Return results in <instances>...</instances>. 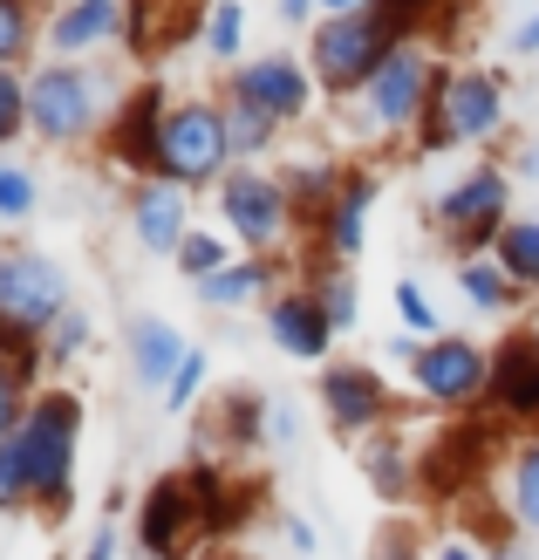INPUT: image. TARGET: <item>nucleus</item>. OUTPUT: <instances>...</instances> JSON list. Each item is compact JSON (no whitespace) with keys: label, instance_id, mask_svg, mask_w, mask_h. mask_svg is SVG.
I'll return each mask as SVG.
<instances>
[{"label":"nucleus","instance_id":"nucleus-35","mask_svg":"<svg viewBox=\"0 0 539 560\" xmlns=\"http://www.w3.org/2000/svg\"><path fill=\"white\" fill-rule=\"evenodd\" d=\"M321 307H328V322H335V328H355V322H362V315H355V307H362L355 273H328V280H321Z\"/></svg>","mask_w":539,"mask_h":560},{"label":"nucleus","instance_id":"nucleus-10","mask_svg":"<svg viewBox=\"0 0 539 560\" xmlns=\"http://www.w3.org/2000/svg\"><path fill=\"white\" fill-rule=\"evenodd\" d=\"M362 96H368V124L410 130V124H423V109H431L437 75H431V62H423V48H396Z\"/></svg>","mask_w":539,"mask_h":560},{"label":"nucleus","instance_id":"nucleus-23","mask_svg":"<svg viewBox=\"0 0 539 560\" xmlns=\"http://www.w3.org/2000/svg\"><path fill=\"white\" fill-rule=\"evenodd\" d=\"M492 254H499L505 273H513V288H539V219H505Z\"/></svg>","mask_w":539,"mask_h":560},{"label":"nucleus","instance_id":"nucleus-28","mask_svg":"<svg viewBox=\"0 0 539 560\" xmlns=\"http://www.w3.org/2000/svg\"><path fill=\"white\" fill-rule=\"evenodd\" d=\"M362 465H368V486H376L383 499H403L410 492V458L403 452H396V444H368V452H362Z\"/></svg>","mask_w":539,"mask_h":560},{"label":"nucleus","instance_id":"nucleus-2","mask_svg":"<svg viewBox=\"0 0 539 560\" xmlns=\"http://www.w3.org/2000/svg\"><path fill=\"white\" fill-rule=\"evenodd\" d=\"M396 48H403V42L389 35V21L376 8H368V14H342V21H321V35H315V75L328 82L335 96L368 90L376 69L389 62Z\"/></svg>","mask_w":539,"mask_h":560},{"label":"nucleus","instance_id":"nucleus-32","mask_svg":"<svg viewBox=\"0 0 539 560\" xmlns=\"http://www.w3.org/2000/svg\"><path fill=\"white\" fill-rule=\"evenodd\" d=\"M27 212H35V178L0 158V226H21Z\"/></svg>","mask_w":539,"mask_h":560},{"label":"nucleus","instance_id":"nucleus-7","mask_svg":"<svg viewBox=\"0 0 539 560\" xmlns=\"http://www.w3.org/2000/svg\"><path fill=\"white\" fill-rule=\"evenodd\" d=\"M505 199H513V178H505L499 164H485V172H471L458 185H444L437 226L465 246V260H478L485 246H499V233H505Z\"/></svg>","mask_w":539,"mask_h":560},{"label":"nucleus","instance_id":"nucleus-27","mask_svg":"<svg viewBox=\"0 0 539 560\" xmlns=\"http://www.w3.org/2000/svg\"><path fill=\"white\" fill-rule=\"evenodd\" d=\"M239 42H246V8H239V0H212V14H206V48L219 55V62H239Z\"/></svg>","mask_w":539,"mask_h":560},{"label":"nucleus","instance_id":"nucleus-37","mask_svg":"<svg viewBox=\"0 0 539 560\" xmlns=\"http://www.w3.org/2000/svg\"><path fill=\"white\" fill-rule=\"evenodd\" d=\"M27 424V404H21V376L0 362V444H14V431Z\"/></svg>","mask_w":539,"mask_h":560},{"label":"nucleus","instance_id":"nucleus-41","mask_svg":"<svg viewBox=\"0 0 539 560\" xmlns=\"http://www.w3.org/2000/svg\"><path fill=\"white\" fill-rule=\"evenodd\" d=\"M288 547H294V553H315V526H307V520H288Z\"/></svg>","mask_w":539,"mask_h":560},{"label":"nucleus","instance_id":"nucleus-46","mask_svg":"<svg viewBox=\"0 0 539 560\" xmlns=\"http://www.w3.org/2000/svg\"><path fill=\"white\" fill-rule=\"evenodd\" d=\"M431 560H478L465 540H444V547H431Z\"/></svg>","mask_w":539,"mask_h":560},{"label":"nucleus","instance_id":"nucleus-25","mask_svg":"<svg viewBox=\"0 0 539 560\" xmlns=\"http://www.w3.org/2000/svg\"><path fill=\"white\" fill-rule=\"evenodd\" d=\"M219 117H225V144H233V158L267 151V144H273V130H280V124H267L260 109H253V103H239V96H225V109H219Z\"/></svg>","mask_w":539,"mask_h":560},{"label":"nucleus","instance_id":"nucleus-40","mask_svg":"<svg viewBox=\"0 0 539 560\" xmlns=\"http://www.w3.org/2000/svg\"><path fill=\"white\" fill-rule=\"evenodd\" d=\"M82 342H90V315H62V322L48 328V349H55V355H75Z\"/></svg>","mask_w":539,"mask_h":560},{"label":"nucleus","instance_id":"nucleus-20","mask_svg":"<svg viewBox=\"0 0 539 560\" xmlns=\"http://www.w3.org/2000/svg\"><path fill=\"white\" fill-rule=\"evenodd\" d=\"M492 389L513 417L539 410V335H513V342L492 355Z\"/></svg>","mask_w":539,"mask_h":560},{"label":"nucleus","instance_id":"nucleus-8","mask_svg":"<svg viewBox=\"0 0 539 560\" xmlns=\"http://www.w3.org/2000/svg\"><path fill=\"white\" fill-rule=\"evenodd\" d=\"M219 219L246 246H273L280 233H288V219H294V199H288V185H280V178L253 172V164H233V172L219 178Z\"/></svg>","mask_w":539,"mask_h":560},{"label":"nucleus","instance_id":"nucleus-44","mask_svg":"<svg viewBox=\"0 0 539 560\" xmlns=\"http://www.w3.org/2000/svg\"><path fill=\"white\" fill-rule=\"evenodd\" d=\"M513 48H519V55H539V14H532V21L519 27V35H513Z\"/></svg>","mask_w":539,"mask_h":560},{"label":"nucleus","instance_id":"nucleus-5","mask_svg":"<svg viewBox=\"0 0 539 560\" xmlns=\"http://www.w3.org/2000/svg\"><path fill=\"white\" fill-rule=\"evenodd\" d=\"M96 75L75 69V62H48L35 82H27V124H35V137H48V144H75V137L96 130Z\"/></svg>","mask_w":539,"mask_h":560},{"label":"nucleus","instance_id":"nucleus-13","mask_svg":"<svg viewBox=\"0 0 539 560\" xmlns=\"http://www.w3.org/2000/svg\"><path fill=\"white\" fill-rule=\"evenodd\" d=\"M321 410L342 438H362V431L383 424L389 389H383L376 370H362V362H335V370H321Z\"/></svg>","mask_w":539,"mask_h":560},{"label":"nucleus","instance_id":"nucleus-16","mask_svg":"<svg viewBox=\"0 0 539 560\" xmlns=\"http://www.w3.org/2000/svg\"><path fill=\"white\" fill-rule=\"evenodd\" d=\"M164 117H172V103H164L157 82H144L124 109L117 124H109V158L130 164V172H151L157 178V137H164Z\"/></svg>","mask_w":539,"mask_h":560},{"label":"nucleus","instance_id":"nucleus-22","mask_svg":"<svg viewBox=\"0 0 539 560\" xmlns=\"http://www.w3.org/2000/svg\"><path fill=\"white\" fill-rule=\"evenodd\" d=\"M260 424H273V404L253 397V389H233V397L212 404V431L225 444H260Z\"/></svg>","mask_w":539,"mask_h":560},{"label":"nucleus","instance_id":"nucleus-11","mask_svg":"<svg viewBox=\"0 0 539 560\" xmlns=\"http://www.w3.org/2000/svg\"><path fill=\"white\" fill-rule=\"evenodd\" d=\"M417 370V389L437 404H471L478 389H492V355L465 342V335H437V342H423V355L410 362Z\"/></svg>","mask_w":539,"mask_h":560},{"label":"nucleus","instance_id":"nucleus-36","mask_svg":"<svg viewBox=\"0 0 539 560\" xmlns=\"http://www.w3.org/2000/svg\"><path fill=\"white\" fill-rule=\"evenodd\" d=\"M206 370H212L206 349H191V355H185V370L172 376V389H164V410H191V397L206 389Z\"/></svg>","mask_w":539,"mask_h":560},{"label":"nucleus","instance_id":"nucleus-47","mask_svg":"<svg viewBox=\"0 0 539 560\" xmlns=\"http://www.w3.org/2000/svg\"><path fill=\"white\" fill-rule=\"evenodd\" d=\"M225 560H253V553H225Z\"/></svg>","mask_w":539,"mask_h":560},{"label":"nucleus","instance_id":"nucleus-31","mask_svg":"<svg viewBox=\"0 0 539 560\" xmlns=\"http://www.w3.org/2000/svg\"><path fill=\"white\" fill-rule=\"evenodd\" d=\"M396 315H403V328H410V335H423V342H437V335H444L437 307H431V294H423L417 280H396Z\"/></svg>","mask_w":539,"mask_h":560},{"label":"nucleus","instance_id":"nucleus-38","mask_svg":"<svg viewBox=\"0 0 539 560\" xmlns=\"http://www.w3.org/2000/svg\"><path fill=\"white\" fill-rule=\"evenodd\" d=\"M27 506V471H21V452L14 444H0V513Z\"/></svg>","mask_w":539,"mask_h":560},{"label":"nucleus","instance_id":"nucleus-18","mask_svg":"<svg viewBox=\"0 0 539 560\" xmlns=\"http://www.w3.org/2000/svg\"><path fill=\"white\" fill-rule=\"evenodd\" d=\"M267 335L288 355H301V362H321L328 355V335H335V322H328V307H321V294H280L273 307H267Z\"/></svg>","mask_w":539,"mask_h":560},{"label":"nucleus","instance_id":"nucleus-12","mask_svg":"<svg viewBox=\"0 0 539 560\" xmlns=\"http://www.w3.org/2000/svg\"><path fill=\"white\" fill-rule=\"evenodd\" d=\"M225 96L253 103L267 124H294L315 90H307V69L294 62V55L273 48V55H260V62H239V69H233V90H225Z\"/></svg>","mask_w":539,"mask_h":560},{"label":"nucleus","instance_id":"nucleus-30","mask_svg":"<svg viewBox=\"0 0 539 560\" xmlns=\"http://www.w3.org/2000/svg\"><path fill=\"white\" fill-rule=\"evenodd\" d=\"M513 513H519V526L539 534V444H526L513 458Z\"/></svg>","mask_w":539,"mask_h":560},{"label":"nucleus","instance_id":"nucleus-17","mask_svg":"<svg viewBox=\"0 0 539 560\" xmlns=\"http://www.w3.org/2000/svg\"><path fill=\"white\" fill-rule=\"evenodd\" d=\"M124 342H130V370H137V383H144V389H157V397H164V389H172V376L185 370V335L172 328V322H157V315H137L130 328H124Z\"/></svg>","mask_w":539,"mask_h":560},{"label":"nucleus","instance_id":"nucleus-33","mask_svg":"<svg viewBox=\"0 0 539 560\" xmlns=\"http://www.w3.org/2000/svg\"><path fill=\"white\" fill-rule=\"evenodd\" d=\"M27 42H35V8H27V0H0V69H8Z\"/></svg>","mask_w":539,"mask_h":560},{"label":"nucleus","instance_id":"nucleus-42","mask_svg":"<svg viewBox=\"0 0 539 560\" xmlns=\"http://www.w3.org/2000/svg\"><path fill=\"white\" fill-rule=\"evenodd\" d=\"M82 560H117V526H109V534H96V540H90V553H82Z\"/></svg>","mask_w":539,"mask_h":560},{"label":"nucleus","instance_id":"nucleus-26","mask_svg":"<svg viewBox=\"0 0 539 560\" xmlns=\"http://www.w3.org/2000/svg\"><path fill=\"white\" fill-rule=\"evenodd\" d=\"M458 280H465V294L485 307V315H505V307H513V273H505L499 260H465Z\"/></svg>","mask_w":539,"mask_h":560},{"label":"nucleus","instance_id":"nucleus-15","mask_svg":"<svg viewBox=\"0 0 539 560\" xmlns=\"http://www.w3.org/2000/svg\"><path fill=\"white\" fill-rule=\"evenodd\" d=\"M124 27H130V0H62L48 14V48H55V62H69V55L117 42Z\"/></svg>","mask_w":539,"mask_h":560},{"label":"nucleus","instance_id":"nucleus-6","mask_svg":"<svg viewBox=\"0 0 539 560\" xmlns=\"http://www.w3.org/2000/svg\"><path fill=\"white\" fill-rule=\"evenodd\" d=\"M69 315V273L48 254H0V322H14L27 335H42Z\"/></svg>","mask_w":539,"mask_h":560},{"label":"nucleus","instance_id":"nucleus-19","mask_svg":"<svg viewBox=\"0 0 539 560\" xmlns=\"http://www.w3.org/2000/svg\"><path fill=\"white\" fill-rule=\"evenodd\" d=\"M130 226H137V240H144V254H172L178 260V246L191 240V226H185V191L164 185V178H151L144 191H137V206H130Z\"/></svg>","mask_w":539,"mask_h":560},{"label":"nucleus","instance_id":"nucleus-14","mask_svg":"<svg viewBox=\"0 0 539 560\" xmlns=\"http://www.w3.org/2000/svg\"><path fill=\"white\" fill-rule=\"evenodd\" d=\"M492 444H499V431H492V424H444V438L431 444V458H423L417 479H431V492L458 499V492H471V486H478V471H485Z\"/></svg>","mask_w":539,"mask_h":560},{"label":"nucleus","instance_id":"nucleus-45","mask_svg":"<svg viewBox=\"0 0 539 560\" xmlns=\"http://www.w3.org/2000/svg\"><path fill=\"white\" fill-rule=\"evenodd\" d=\"M315 8H321V0H280V21H307Z\"/></svg>","mask_w":539,"mask_h":560},{"label":"nucleus","instance_id":"nucleus-43","mask_svg":"<svg viewBox=\"0 0 539 560\" xmlns=\"http://www.w3.org/2000/svg\"><path fill=\"white\" fill-rule=\"evenodd\" d=\"M321 8H328V21H342V14H368L376 0H321Z\"/></svg>","mask_w":539,"mask_h":560},{"label":"nucleus","instance_id":"nucleus-39","mask_svg":"<svg viewBox=\"0 0 539 560\" xmlns=\"http://www.w3.org/2000/svg\"><path fill=\"white\" fill-rule=\"evenodd\" d=\"M431 8H437V0H376V14L389 21V35H396V42H403V27H410V21H423Z\"/></svg>","mask_w":539,"mask_h":560},{"label":"nucleus","instance_id":"nucleus-1","mask_svg":"<svg viewBox=\"0 0 539 560\" xmlns=\"http://www.w3.org/2000/svg\"><path fill=\"white\" fill-rule=\"evenodd\" d=\"M75 438H82V397L69 389H48V397L27 404V424L14 431V452H21V471H27V499L48 513H69L75 499Z\"/></svg>","mask_w":539,"mask_h":560},{"label":"nucleus","instance_id":"nucleus-29","mask_svg":"<svg viewBox=\"0 0 539 560\" xmlns=\"http://www.w3.org/2000/svg\"><path fill=\"white\" fill-rule=\"evenodd\" d=\"M225 267H233V260H225V246H219L212 233H191V240L178 246V273L191 280V288H206V280L225 273Z\"/></svg>","mask_w":539,"mask_h":560},{"label":"nucleus","instance_id":"nucleus-24","mask_svg":"<svg viewBox=\"0 0 539 560\" xmlns=\"http://www.w3.org/2000/svg\"><path fill=\"white\" fill-rule=\"evenodd\" d=\"M267 280H273V260H233L225 273H212L206 288H198V301L206 307H239L253 294H267Z\"/></svg>","mask_w":539,"mask_h":560},{"label":"nucleus","instance_id":"nucleus-4","mask_svg":"<svg viewBox=\"0 0 539 560\" xmlns=\"http://www.w3.org/2000/svg\"><path fill=\"white\" fill-rule=\"evenodd\" d=\"M499 124H505V90L492 75H444L431 109H423V151L471 144V137H492Z\"/></svg>","mask_w":539,"mask_h":560},{"label":"nucleus","instance_id":"nucleus-9","mask_svg":"<svg viewBox=\"0 0 539 560\" xmlns=\"http://www.w3.org/2000/svg\"><path fill=\"white\" fill-rule=\"evenodd\" d=\"M137 540H144V560H185L191 540H206V513H198L185 471H172V479H157V486L144 492Z\"/></svg>","mask_w":539,"mask_h":560},{"label":"nucleus","instance_id":"nucleus-3","mask_svg":"<svg viewBox=\"0 0 539 560\" xmlns=\"http://www.w3.org/2000/svg\"><path fill=\"white\" fill-rule=\"evenodd\" d=\"M225 158H233V144H225V117L212 103H178L172 117H164V137H157V178L164 185H206L225 172Z\"/></svg>","mask_w":539,"mask_h":560},{"label":"nucleus","instance_id":"nucleus-21","mask_svg":"<svg viewBox=\"0 0 539 560\" xmlns=\"http://www.w3.org/2000/svg\"><path fill=\"white\" fill-rule=\"evenodd\" d=\"M368 206H376V172H349V185L335 191V206H328V246H335L342 260H355V254H362Z\"/></svg>","mask_w":539,"mask_h":560},{"label":"nucleus","instance_id":"nucleus-34","mask_svg":"<svg viewBox=\"0 0 539 560\" xmlns=\"http://www.w3.org/2000/svg\"><path fill=\"white\" fill-rule=\"evenodd\" d=\"M27 130V82L14 69H0V144H14Z\"/></svg>","mask_w":539,"mask_h":560}]
</instances>
